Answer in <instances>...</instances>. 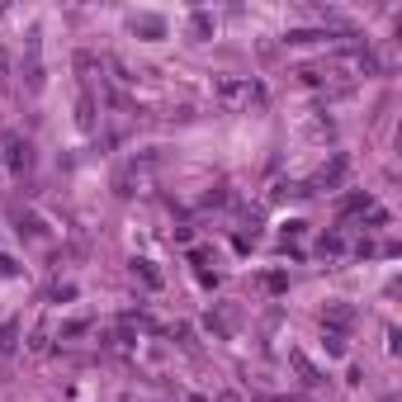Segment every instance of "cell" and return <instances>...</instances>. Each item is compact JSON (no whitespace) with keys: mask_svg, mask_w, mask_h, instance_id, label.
Returning <instances> with one entry per match:
<instances>
[{"mask_svg":"<svg viewBox=\"0 0 402 402\" xmlns=\"http://www.w3.org/2000/svg\"><path fill=\"white\" fill-rule=\"evenodd\" d=\"M341 251H346V237H336V232L322 237V256H341Z\"/></svg>","mask_w":402,"mask_h":402,"instance_id":"15","label":"cell"},{"mask_svg":"<svg viewBox=\"0 0 402 402\" xmlns=\"http://www.w3.org/2000/svg\"><path fill=\"white\" fill-rule=\"evenodd\" d=\"M322 322H326L336 336H346L350 326H355V308H350V303H326V308H322Z\"/></svg>","mask_w":402,"mask_h":402,"instance_id":"4","label":"cell"},{"mask_svg":"<svg viewBox=\"0 0 402 402\" xmlns=\"http://www.w3.org/2000/svg\"><path fill=\"white\" fill-rule=\"evenodd\" d=\"M289 365L298 369V378H303L308 388H317V383H322V369L313 365V360H308V355H303V350H289Z\"/></svg>","mask_w":402,"mask_h":402,"instance_id":"6","label":"cell"},{"mask_svg":"<svg viewBox=\"0 0 402 402\" xmlns=\"http://www.w3.org/2000/svg\"><path fill=\"white\" fill-rule=\"evenodd\" d=\"M317 38H326V28H289V33H284V43H289V48H303V43H317Z\"/></svg>","mask_w":402,"mask_h":402,"instance_id":"11","label":"cell"},{"mask_svg":"<svg viewBox=\"0 0 402 402\" xmlns=\"http://www.w3.org/2000/svg\"><path fill=\"white\" fill-rule=\"evenodd\" d=\"M19 350V322H5L0 326V355H15Z\"/></svg>","mask_w":402,"mask_h":402,"instance_id":"12","label":"cell"},{"mask_svg":"<svg viewBox=\"0 0 402 402\" xmlns=\"http://www.w3.org/2000/svg\"><path fill=\"white\" fill-rule=\"evenodd\" d=\"M15 274H19V265H15L10 256H0V279H15Z\"/></svg>","mask_w":402,"mask_h":402,"instance_id":"18","label":"cell"},{"mask_svg":"<svg viewBox=\"0 0 402 402\" xmlns=\"http://www.w3.org/2000/svg\"><path fill=\"white\" fill-rule=\"evenodd\" d=\"M28 350L43 355V350H48V331H33V336H28Z\"/></svg>","mask_w":402,"mask_h":402,"instance_id":"17","label":"cell"},{"mask_svg":"<svg viewBox=\"0 0 402 402\" xmlns=\"http://www.w3.org/2000/svg\"><path fill=\"white\" fill-rule=\"evenodd\" d=\"M346 171H350V161L341 157V152H336V157H331V161H326V166L317 171V175L308 180V189H341V180H346Z\"/></svg>","mask_w":402,"mask_h":402,"instance_id":"3","label":"cell"},{"mask_svg":"<svg viewBox=\"0 0 402 402\" xmlns=\"http://www.w3.org/2000/svg\"><path fill=\"white\" fill-rule=\"evenodd\" d=\"M15 222H19V232H24V237H33V241H43V237H48L43 218H38V213H28V209H15Z\"/></svg>","mask_w":402,"mask_h":402,"instance_id":"8","label":"cell"},{"mask_svg":"<svg viewBox=\"0 0 402 402\" xmlns=\"http://www.w3.org/2000/svg\"><path fill=\"white\" fill-rule=\"evenodd\" d=\"M0 161H5L10 175H24L28 166H33V142L19 137V133H5L0 137Z\"/></svg>","mask_w":402,"mask_h":402,"instance_id":"2","label":"cell"},{"mask_svg":"<svg viewBox=\"0 0 402 402\" xmlns=\"http://www.w3.org/2000/svg\"><path fill=\"white\" fill-rule=\"evenodd\" d=\"M218 402H237V393H222V398H218Z\"/></svg>","mask_w":402,"mask_h":402,"instance_id":"20","label":"cell"},{"mask_svg":"<svg viewBox=\"0 0 402 402\" xmlns=\"http://www.w3.org/2000/svg\"><path fill=\"white\" fill-rule=\"evenodd\" d=\"M80 331H90V322H67L62 326V336H80Z\"/></svg>","mask_w":402,"mask_h":402,"instance_id":"19","label":"cell"},{"mask_svg":"<svg viewBox=\"0 0 402 402\" xmlns=\"http://www.w3.org/2000/svg\"><path fill=\"white\" fill-rule=\"evenodd\" d=\"M133 33H147V38H161V33H166V19H157V15H133Z\"/></svg>","mask_w":402,"mask_h":402,"instance_id":"10","label":"cell"},{"mask_svg":"<svg viewBox=\"0 0 402 402\" xmlns=\"http://www.w3.org/2000/svg\"><path fill=\"white\" fill-rule=\"evenodd\" d=\"M105 67H109V57L90 53V48H80V53H76V71H80V80H90L95 71H105Z\"/></svg>","mask_w":402,"mask_h":402,"instance_id":"7","label":"cell"},{"mask_svg":"<svg viewBox=\"0 0 402 402\" xmlns=\"http://www.w3.org/2000/svg\"><path fill=\"white\" fill-rule=\"evenodd\" d=\"M232 326H237V308H232V303H218V313H209V331L227 341V336H232Z\"/></svg>","mask_w":402,"mask_h":402,"instance_id":"5","label":"cell"},{"mask_svg":"<svg viewBox=\"0 0 402 402\" xmlns=\"http://www.w3.org/2000/svg\"><path fill=\"white\" fill-rule=\"evenodd\" d=\"M213 95H218V105H227V109L265 105V85H256V80H241V76H213Z\"/></svg>","mask_w":402,"mask_h":402,"instance_id":"1","label":"cell"},{"mask_svg":"<svg viewBox=\"0 0 402 402\" xmlns=\"http://www.w3.org/2000/svg\"><path fill=\"white\" fill-rule=\"evenodd\" d=\"M133 274H142V279H147V289H161V274L152 270V261H133Z\"/></svg>","mask_w":402,"mask_h":402,"instance_id":"14","label":"cell"},{"mask_svg":"<svg viewBox=\"0 0 402 402\" xmlns=\"http://www.w3.org/2000/svg\"><path fill=\"white\" fill-rule=\"evenodd\" d=\"M213 28H218V19L209 10H194V15H189V33H194V38H213Z\"/></svg>","mask_w":402,"mask_h":402,"instance_id":"9","label":"cell"},{"mask_svg":"<svg viewBox=\"0 0 402 402\" xmlns=\"http://www.w3.org/2000/svg\"><path fill=\"white\" fill-rule=\"evenodd\" d=\"M189 402H204V398H189Z\"/></svg>","mask_w":402,"mask_h":402,"instance_id":"21","label":"cell"},{"mask_svg":"<svg viewBox=\"0 0 402 402\" xmlns=\"http://www.w3.org/2000/svg\"><path fill=\"white\" fill-rule=\"evenodd\" d=\"M76 123L90 133L95 128V95H80V105H76Z\"/></svg>","mask_w":402,"mask_h":402,"instance_id":"13","label":"cell"},{"mask_svg":"<svg viewBox=\"0 0 402 402\" xmlns=\"http://www.w3.org/2000/svg\"><path fill=\"white\" fill-rule=\"evenodd\" d=\"M322 346H326V355H346V336H336V331H326V341H322Z\"/></svg>","mask_w":402,"mask_h":402,"instance_id":"16","label":"cell"}]
</instances>
